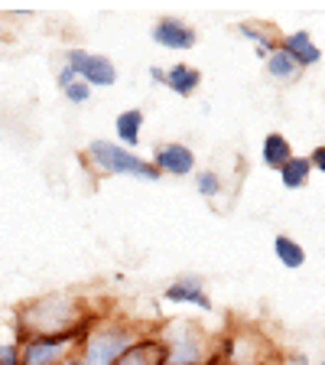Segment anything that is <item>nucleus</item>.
Segmentation results:
<instances>
[{"label": "nucleus", "mask_w": 325, "mask_h": 365, "mask_svg": "<svg viewBox=\"0 0 325 365\" xmlns=\"http://www.w3.org/2000/svg\"><path fill=\"white\" fill-rule=\"evenodd\" d=\"M88 329L62 336H23L20 339V365H59L75 356Z\"/></svg>", "instance_id": "nucleus-5"}, {"label": "nucleus", "mask_w": 325, "mask_h": 365, "mask_svg": "<svg viewBox=\"0 0 325 365\" xmlns=\"http://www.w3.org/2000/svg\"><path fill=\"white\" fill-rule=\"evenodd\" d=\"M309 163H312V170H322L325 173V147H316V150L309 153Z\"/></svg>", "instance_id": "nucleus-21"}, {"label": "nucleus", "mask_w": 325, "mask_h": 365, "mask_svg": "<svg viewBox=\"0 0 325 365\" xmlns=\"http://www.w3.org/2000/svg\"><path fill=\"white\" fill-rule=\"evenodd\" d=\"M273 251H277V258H280L283 267H303L306 264V251L287 235L273 238Z\"/></svg>", "instance_id": "nucleus-17"}, {"label": "nucleus", "mask_w": 325, "mask_h": 365, "mask_svg": "<svg viewBox=\"0 0 325 365\" xmlns=\"http://www.w3.org/2000/svg\"><path fill=\"white\" fill-rule=\"evenodd\" d=\"M72 82H75V72H72V68H62V72H59V88H68V85H72Z\"/></svg>", "instance_id": "nucleus-22"}, {"label": "nucleus", "mask_w": 325, "mask_h": 365, "mask_svg": "<svg viewBox=\"0 0 325 365\" xmlns=\"http://www.w3.org/2000/svg\"><path fill=\"white\" fill-rule=\"evenodd\" d=\"M114 130H117V140L134 147L137 140H140V130H144V111H140V108H127L124 114H117Z\"/></svg>", "instance_id": "nucleus-13"}, {"label": "nucleus", "mask_w": 325, "mask_h": 365, "mask_svg": "<svg viewBox=\"0 0 325 365\" xmlns=\"http://www.w3.org/2000/svg\"><path fill=\"white\" fill-rule=\"evenodd\" d=\"M153 167H156L159 173L186 176V173H192V167H196V153H192L186 144H163L156 150V157H153Z\"/></svg>", "instance_id": "nucleus-8"}, {"label": "nucleus", "mask_w": 325, "mask_h": 365, "mask_svg": "<svg viewBox=\"0 0 325 365\" xmlns=\"http://www.w3.org/2000/svg\"><path fill=\"white\" fill-rule=\"evenodd\" d=\"M88 160L101 173H124V176H137V180H159V170L153 167L150 160H140L134 150L114 144V140H91L88 144Z\"/></svg>", "instance_id": "nucleus-4"}, {"label": "nucleus", "mask_w": 325, "mask_h": 365, "mask_svg": "<svg viewBox=\"0 0 325 365\" xmlns=\"http://www.w3.org/2000/svg\"><path fill=\"white\" fill-rule=\"evenodd\" d=\"M163 297L166 300H173V304H196L198 310L212 313V297L202 290V284L196 281V277H182V281H173L166 290H163Z\"/></svg>", "instance_id": "nucleus-9"}, {"label": "nucleus", "mask_w": 325, "mask_h": 365, "mask_svg": "<svg viewBox=\"0 0 325 365\" xmlns=\"http://www.w3.org/2000/svg\"><path fill=\"white\" fill-rule=\"evenodd\" d=\"M150 76H153V78H156V82H159V85H163V78H166V72H163V68H159V66H153V68H150Z\"/></svg>", "instance_id": "nucleus-23"}, {"label": "nucleus", "mask_w": 325, "mask_h": 365, "mask_svg": "<svg viewBox=\"0 0 325 365\" xmlns=\"http://www.w3.org/2000/svg\"><path fill=\"white\" fill-rule=\"evenodd\" d=\"M319 365H325V359H322V362H319Z\"/></svg>", "instance_id": "nucleus-26"}, {"label": "nucleus", "mask_w": 325, "mask_h": 365, "mask_svg": "<svg viewBox=\"0 0 325 365\" xmlns=\"http://www.w3.org/2000/svg\"><path fill=\"white\" fill-rule=\"evenodd\" d=\"M159 346H163V365H218V359L208 352L212 342L186 319L166 327Z\"/></svg>", "instance_id": "nucleus-2"}, {"label": "nucleus", "mask_w": 325, "mask_h": 365, "mask_svg": "<svg viewBox=\"0 0 325 365\" xmlns=\"http://www.w3.org/2000/svg\"><path fill=\"white\" fill-rule=\"evenodd\" d=\"M140 336L124 323H107V327H95L85 333L78 356L85 365H114L127 349H134Z\"/></svg>", "instance_id": "nucleus-3"}, {"label": "nucleus", "mask_w": 325, "mask_h": 365, "mask_svg": "<svg viewBox=\"0 0 325 365\" xmlns=\"http://www.w3.org/2000/svg\"><path fill=\"white\" fill-rule=\"evenodd\" d=\"M267 72H270L273 78H280V82H293V78L299 76V72H303V68L296 66V62L289 59L287 53H283L280 46H277V49H273V53L267 56Z\"/></svg>", "instance_id": "nucleus-16"}, {"label": "nucleus", "mask_w": 325, "mask_h": 365, "mask_svg": "<svg viewBox=\"0 0 325 365\" xmlns=\"http://www.w3.org/2000/svg\"><path fill=\"white\" fill-rule=\"evenodd\" d=\"M0 365H20V336L0 339Z\"/></svg>", "instance_id": "nucleus-19"}, {"label": "nucleus", "mask_w": 325, "mask_h": 365, "mask_svg": "<svg viewBox=\"0 0 325 365\" xmlns=\"http://www.w3.org/2000/svg\"><path fill=\"white\" fill-rule=\"evenodd\" d=\"M114 365H163V346H159V339H140Z\"/></svg>", "instance_id": "nucleus-12"}, {"label": "nucleus", "mask_w": 325, "mask_h": 365, "mask_svg": "<svg viewBox=\"0 0 325 365\" xmlns=\"http://www.w3.org/2000/svg\"><path fill=\"white\" fill-rule=\"evenodd\" d=\"M75 76L85 78V85H101V88H107V85L117 82V68H114V62L107 59V56H91L85 53V49H68V62H65Z\"/></svg>", "instance_id": "nucleus-6"}, {"label": "nucleus", "mask_w": 325, "mask_h": 365, "mask_svg": "<svg viewBox=\"0 0 325 365\" xmlns=\"http://www.w3.org/2000/svg\"><path fill=\"white\" fill-rule=\"evenodd\" d=\"M196 190L202 192L205 199H212L221 192V176L212 173V170H202V173H196Z\"/></svg>", "instance_id": "nucleus-18"}, {"label": "nucleus", "mask_w": 325, "mask_h": 365, "mask_svg": "<svg viewBox=\"0 0 325 365\" xmlns=\"http://www.w3.org/2000/svg\"><path fill=\"white\" fill-rule=\"evenodd\" d=\"M280 49L289 56V59L296 62L299 68H306V66H316L319 59H322V53H319V46L312 43V36L306 30H299V33H289L287 39L280 43Z\"/></svg>", "instance_id": "nucleus-10"}, {"label": "nucleus", "mask_w": 325, "mask_h": 365, "mask_svg": "<svg viewBox=\"0 0 325 365\" xmlns=\"http://www.w3.org/2000/svg\"><path fill=\"white\" fill-rule=\"evenodd\" d=\"M62 91H65V98L75 101V105H82V101L91 98V85H85V82H72L68 88H62Z\"/></svg>", "instance_id": "nucleus-20"}, {"label": "nucleus", "mask_w": 325, "mask_h": 365, "mask_svg": "<svg viewBox=\"0 0 325 365\" xmlns=\"http://www.w3.org/2000/svg\"><path fill=\"white\" fill-rule=\"evenodd\" d=\"M153 43L166 46V49H192V46L198 43V36L189 23L176 20V16H166V20H159L156 26H153Z\"/></svg>", "instance_id": "nucleus-7"}, {"label": "nucleus", "mask_w": 325, "mask_h": 365, "mask_svg": "<svg viewBox=\"0 0 325 365\" xmlns=\"http://www.w3.org/2000/svg\"><path fill=\"white\" fill-rule=\"evenodd\" d=\"M309 173H312L309 157H293L280 167V182L287 186V190H299V186L309 182Z\"/></svg>", "instance_id": "nucleus-15"}, {"label": "nucleus", "mask_w": 325, "mask_h": 365, "mask_svg": "<svg viewBox=\"0 0 325 365\" xmlns=\"http://www.w3.org/2000/svg\"><path fill=\"white\" fill-rule=\"evenodd\" d=\"M198 82H202V72H198V68H192V66H186V62L173 66V68L166 72V78H163V85H169L176 95H182V98L196 95Z\"/></svg>", "instance_id": "nucleus-11"}, {"label": "nucleus", "mask_w": 325, "mask_h": 365, "mask_svg": "<svg viewBox=\"0 0 325 365\" xmlns=\"http://www.w3.org/2000/svg\"><path fill=\"white\" fill-rule=\"evenodd\" d=\"M287 160H293V147H289V140L283 134H267L264 137V163L273 170H280Z\"/></svg>", "instance_id": "nucleus-14"}, {"label": "nucleus", "mask_w": 325, "mask_h": 365, "mask_svg": "<svg viewBox=\"0 0 325 365\" xmlns=\"http://www.w3.org/2000/svg\"><path fill=\"white\" fill-rule=\"evenodd\" d=\"M59 365H85V362H82V356H78V352H75V356H68L65 362H59Z\"/></svg>", "instance_id": "nucleus-24"}, {"label": "nucleus", "mask_w": 325, "mask_h": 365, "mask_svg": "<svg viewBox=\"0 0 325 365\" xmlns=\"http://www.w3.org/2000/svg\"><path fill=\"white\" fill-rule=\"evenodd\" d=\"M20 336H62L88 329V317L78 297L72 294H46L30 304H23L14 317Z\"/></svg>", "instance_id": "nucleus-1"}, {"label": "nucleus", "mask_w": 325, "mask_h": 365, "mask_svg": "<svg viewBox=\"0 0 325 365\" xmlns=\"http://www.w3.org/2000/svg\"><path fill=\"white\" fill-rule=\"evenodd\" d=\"M289 365H309V359H306V356H293V362H289Z\"/></svg>", "instance_id": "nucleus-25"}]
</instances>
